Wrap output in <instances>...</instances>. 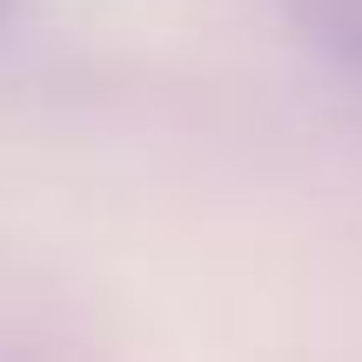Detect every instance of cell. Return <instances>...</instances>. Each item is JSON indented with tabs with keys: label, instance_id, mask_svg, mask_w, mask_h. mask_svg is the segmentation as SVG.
Wrapping results in <instances>:
<instances>
[{
	"label": "cell",
	"instance_id": "6da1fadb",
	"mask_svg": "<svg viewBox=\"0 0 362 362\" xmlns=\"http://www.w3.org/2000/svg\"><path fill=\"white\" fill-rule=\"evenodd\" d=\"M288 13L329 67L362 81V0H288Z\"/></svg>",
	"mask_w": 362,
	"mask_h": 362
},
{
	"label": "cell",
	"instance_id": "7a4b0ae2",
	"mask_svg": "<svg viewBox=\"0 0 362 362\" xmlns=\"http://www.w3.org/2000/svg\"><path fill=\"white\" fill-rule=\"evenodd\" d=\"M13 13H21V0H0V27H7V21H13Z\"/></svg>",
	"mask_w": 362,
	"mask_h": 362
}]
</instances>
